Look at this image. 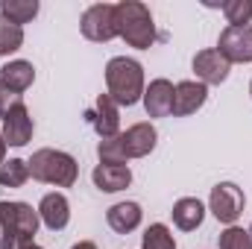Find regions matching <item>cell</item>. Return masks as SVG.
Returning <instances> with one entry per match:
<instances>
[{"label": "cell", "instance_id": "cell-1", "mask_svg": "<svg viewBox=\"0 0 252 249\" xmlns=\"http://www.w3.org/2000/svg\"><path fill=\"white\" fill-rule=\"evenodd\" d=\"M144 67L129 56H115L106 64V94L118 106H135L144 100Z\"/></svg>", "mask_w": 252, "mask_h": 249}, {"label": "cell", "instance_id": "cell-2", "mask_svg": "<svg viewBox=\"0 0 252 249\" xmlns=\"http://www.w3.org/2000/svg\"><path fill=\"white\" fill-rule=\"evenodd\" d=\"M115 18H118V38H124L135 50H150L156 41V24L153 15L144 3L138 0H121L115 3Z\"/></svg>", "mask_w": 252, "mask_h": 249}, {"label": "cell", "instance_id": "cell-3", "mask_svg": "<svg viewBox=\"0 0 252 249\" xmlns=\"http://www.w3.org/2000/svg\"><path fill=\"white\" fill-rule=\"evenodd\" d=\"M30 164V176L35 182H44V185H56V187H70L79 176V164L73 156H67L62 150H35L32 158L27 161Z\"/></svg>", "mask_w": 252, "mask_h": 249}, {"label": "cell", "instance_id": "cell-4", "mask_svg": "<svg viewBox=\"0 0 252 249\" xmlns=\"http://www.w3.org/2000/svg\"><path fill=\"white\" fill-rule=\"evenodd\" d=\"M38 208H32L30 202H0V235L32 238L38 232Z\"/></svg>", "mask_w": 252, "mask_h": 249}, {"label": "cell", "instance_id": "cell-5", "mask_svg": "<svg viewBox=\"0 0 252 249\" xmlns=\"http://www.w3.org/2000/svg\"><path fill=\"white\" fill-rule=\"evenodd\" d=\"M79 30L88 41H112L118 38V18H115V6L112 3H94L82 12V21H79Z\"/></svg>", "mask_w": 252, "mask_h": 249}, {"label": "cell", "instance_id": "cell-6", "mask_svg": "<svg viewBox=\"0 0 252 249\" xmlns=\"http://www.w3.org/2000/svg\"><path fill=\"white\" fill-rule=\"evenodd\" d=\"M244 205H247L244 190L235 185V182H220L217 187H211L208 208H211V214H214L220 223L235 226V223H238V217L244 214Z\"/></svg>", "mask_w": 252, "mask_h": 249}, {"label": "cell", "instance_id": "cell-7", "mask_svg": "<svg viewBox=\"0 0 252 249\" xmlns=\"http://www.w3.org/2000/svg\"><path fill=\"white\" fill-rule=\"evenodd\" d=\"M217 53L229 64L252 62V27H226L220 32Z\"/></svg>", "mask_w": 252, "mask_h": 249}, {"label": "cell", "instance_id": "cell-8", "mask_svg": "<svg viewBox=\"0 0 252 249\" xmlns=\"http://www.w3.org/2000/svg\"><path fill=\"white\" fill-rule=\"evenodd\" d=\"M85 118H88V124L94 126V132L100 135V141L121 135V112H118V103L109 94H100L94 100V106L85 112Z\"/></svg>", "mask_w": 252, "mask_h": 249}, {"label": "cell", "instance_id": "cell-9", "mask_svg": "<svg viewBox=\"0 0 252 249\" xmlns=\"http://www.w3.org/2000/svg\"><path fill=\"white\" fill-rule=\"evenodd\" d=\"M229 70H232V64L217 53V47L199 50L193 56V73H196V82H202V85H220V82H226Z\"/></svg>", "mask_w": 252, "mask_h": 249}, {"label": "cell", "instance_id": "cell-10", "mask_svg": "<svg viewBox=\"0 0 252 249\" xmlns=\"http://www.w3.org/2000/svg\"><path fill=\"white\" fill-rule=\"evenodd\" d=\"M32 118H30V109L24 106V100L3 118V141L6 147H27L32 141Z\"/></svg>", "mask_w": 252, "mask_h": 249}, {"label": "cell", "instance_id": "cell-11", "mask_svg": "<svg viewBox=\"0 0 252 249\" xmlns=\"http://www.w3.org/2000/svg\"><path fill=\"white\" fill-rule=\"evenodd\" d=\"M208 100V85L196 82V79H185V82H176L173 88V115L176 118H188L193 112H199Z\"/></svg>", "mask_w": 252, "mask_h": 249}, {"label": "cell", "instance_id": "cell-12", "mask_svg": "<svg viewBox=\"0 0 252 249\" xmlns=\"http://www.w3.org/2000/svg\"><path fill=\"white\" fill-rule=\"evenodd\" d=\"M121 141H124V150H126V158H144L156 150L158 144V132L153 124H132L126 132H121Z\"/></svg>", "mask_w": 252, "mask_h": 249}, {"label": "cell", "instance_id": "cell-13", "mask_svg": "<svg viewBox=\"0 0 252 249\" xmlns=\"http://www.w3.org/2000/svg\"><path fill=\"white\" fill-rule=\"evenodd\" d=\"M173 82L170 79H153L144 88V109L150 118H167L173 115Z\"/></svg>", "mask_w": 252, "mask_h": 249}, {"label": "cell", "instance_id": "cell-14", "mask_svg": "<svg viewBox=\"0 0 252 249\" xmlns=\"http://www.w3.org/2000/svg\"><path fill=\"white\" fill-rule=\"evenodd\" d=\"M38 217H41V223L50 232H62L70 223V202H67V196L59 193V190L44 193V199L38 202Z\"/></svg>", "mask_w": 252, "mask_h": 249}, {"label": "cell", "instance_id": "cell-15", "mask_svg": "<svg viewBox=\"0 0 252 249\" xmlns=\"http://www.w3.org/2000/svg\"><path fill=\"white\" fill-rule=\"evenodd\" d=\"M91 179L103 193H118V190H126L132 185V170L126 164H97Z\"/></svg>", "mask_w": 252, "mask_h": 249}, {"label": "cell", "instance_id": "cell-16", "mask_svg": "<svg viewBox=\"0 0 252 249\" xmlns=\"http://www.w3.org/2000/svg\"><path fill=\"white\" fill-rule=\"evenodd\" d=\"M141 217H144V211H141L138 202H115V205L106 211V220H109L112 232H118V235L135 232V229L141 226Z\"/></svg>", "mask_w": 252, "mask_h": 249}, {"label": "cell", "instance_id": "cell-17", "mask_svg": "<svg viewBox=\"0 0 252 249\" xmlns=\"http://www.w3.org/2000/svg\"><path fill=\"white\" fill-rule=\"evenodd\" d=\"M0 82H3L9 91L21 94V91H27V88L35 82V67H32V62H24V59L6 62L0 67Z\"/></svg>", "mask_w": 252, "mask_h": 249}, {"label": "cell", "instance_id": "cell-18", "mask_svg": "<svg viewBox=\"0 0 252 249\" xmlns=\"http://www.w3.org/2000/svg\"><path fill=\"white\" fill-rule=\"evenodd\" d=\"M173 223L182 229V232H193V229H199L202 226V220H205V205L196 199V196H182L176 205H173Z\"/></svg>", "mask_w": 252, "mask_h": 249}, {"label": "cell", "instance_id": "cell-19", "mask_svg": "<svg viewBox=\"0 0 252 249\" xmlns=\"http://www.w3.org/2000/svg\"><path fill=\"white\" fill-rule=\"evenodd\" d=\"M0 15L12 24H30L38 15V0H0Z\"/></svg>", "mask_w": 252, "mask_h": 249}, {"label": "cell", "instance_id": "cell-20", "mask_svg": "<svg viewBox=\"0 0 252 249\" xmlns=\"http://www.w3.org/2000/svg\"><path fill=\"white\" fill-rule=\"evenodd\" d=\"M30 179V164L24 158H6L0 164V185L3 187H21Z\"/></svg>", "mask_w": 252, "mask_h": 249}, {"label": "cell", "instance_id": "cell-21", "mask_svg": "<svg viewBox=\"0 0 252 249\" xmlns=\"http://www.w3.org/2000/svg\"><path fill=\"white\" fill-rule=\"evenodd\" d=\"M24 44V27L12 24L9 18L0 15V56H9L15 50H21Z\"/></svg>", "mask_w": 252, "mask_h": 249}, {"label": "cell", "instance_id": "cell-22", "mask_svg": "<svg viewBox=\"0 0 252 249\" xmlns=\"http://www.w3.org/2000/svg\"><path fill=\"white\" fill-rule=\"evenodd\" d=\"M141 249H176V241H173V232L164 226V223H153L147 232H144V241H141Z\"/></svg>", "mask_w": 252, "mask_h": 249}, {"label": "cell", "instance_id": "cell-23", "mask_svg": "<svg viewBox=\"0 0 252 249\" xmlns=\"http://www.w3.org/2000/svg\"><path fill=\"white\" fill-rule=\"evenodd\" d=\"M229 27H250L252 21V0H226L220 3Z\"/></svg>", "mask_w": 252, "mask_h": 249}, {"label": "cell", "instance_id": "cell-24", "mask_svg": "<svg viewBox=\"0 0 252 249\" xmlns=\"http://www.w3.org/2000/svg\"><path fill=\"white\" fill-rule=\"evenodd\" d=\"M97 156H100V164H126V150H124V141L121 135L115 138H103L97 144Z\"/></svg>", "mask_w": 252, "mask_h": 249}, {"label": "cell", "instance_id": "cell-25", "mask_svg": "<svg viewBox=\"0 0 252 249\" xmlns=\"http://www.w3.org/2000/svg\"><path fill=\"white\" fill-rule=\"evenodd\" d=\"M220 249H252V232L229 226L226 232H220Z\"/></svg>", "mask_w": 252, "mask_h": 249}, {"label": "cell", "instance_id": "cell-26", "mask_svg": "<svg viewBox=\"0 0 252 249\" xmlns=\"http://www.w3.org/2000/svg\"><path fill=\"white\" fill-rule=\"evenodd\" d=\"M0 249H41L32 238H21V235H0Z\"/></svg>", "mask_w": 252, "mask_h": 249}, {"label": "cell", "instance_id": "cell-27", "mask_svg": "<svg viewBox=\"0 0 252 249\" xmlns=\"http://www.w3.org/2000/svg\"><path fill=\"white\" fill-rule=\"evenodd\" d=\"M21 103V94H15V91H9L3 82H0V118H6L15 106Z\"/></svg>", "mask_w": 252, "mask_h": 249}, {"label": "cell", "instance_id": "cell-28", "mask_svg": "<svg viewBox=\"0 0 252 249\" xmlns=\"http://www.w3.org/2000/svg\"><path fill=\"white\" fill-rule=\"evenodd\" d=\"M70 249H97V244H91V241H79V244H73Z\"/></svg>", "mask_w": 252, "mask_h": 249}, {"label": "cell", "instance_id": "cell-29", "mask_svg": "<svg viewBox=\"0 0 252 249\" xmlns=\"http://www.w3.org/2000/svg\"><path fill=\"white\" fill-rule=\"evenodd\" d=\"M6 161V141H3V132H0V164Z\"/></svg>", "mask_w": 252, "mask_h": 249}, {"label": "cell", "instance_id": "cell-30", "mask_svg": "<svg viewBox=\"0 0 252 249\" xmlns=\"http://www.w3.org/2000/svg\"><path fill=\"white\" fill-rule=\"evenodd\" d=\"M250 94H252V82H250Z\"/></svg>", "mask_w": 252, "mask_h": 249}]
</instances>
